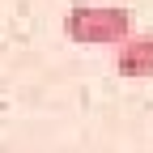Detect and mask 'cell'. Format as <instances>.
<instances>
[{"label":"cell","mask_w":153,"mask_h":153,"mask_svg":"<svg viewBox=\"0 0 153 153\" xmlns=\"http://www.w3.org/2000/svg\"><path fill=\"white\" fill-rule=\"evenodd\" d=\"M115 72L128 76V81L153 76V34L149 30H136L123 47H115Z\"/></svg>","instance_id":"2"},{"label":"cell","mask_w":153,"mask_h":153,"mask_svg":"<svg viewBox=\"0 0 153 153\" xmlns=\"http://www.w3.org/2000/svg\"><path fill=\"white\" fill-rule=\"evenodd\" d=\"M64 34L76 47H123L132 34V13L123 4H94L81 0L64 13Z\"/></svg>","instance_id":"1"}]
</instances>
